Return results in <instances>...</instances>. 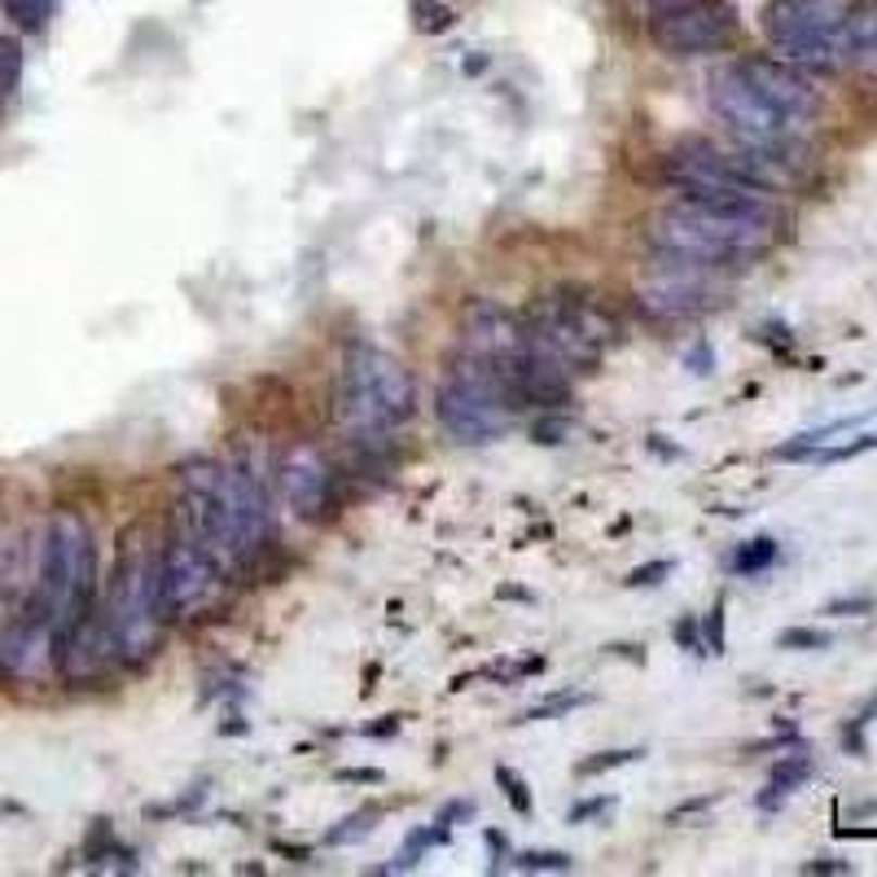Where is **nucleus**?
<instances>
[{"instance_id":"1","label":"nucleus","mask_w":877,"mask_h":877,"mask_svg":"<svg viewBox=\"0 0 877 877\" xmlns=\"http://www.w3.org/2000/svg\"><path fill=\"white\" fill-rule=\"evenodd\" d=\"M211 562L238 575L277 544V513L264 479L242 461H189L180 474V522Z\"/></svg>"},{"instance_id":"2","label":"nucleus","mask_w":877,"mask_h":877,"mask_svg":"<svg viewBox=\"0 0 877 877\" xmlns=\"http://www.w3.org/2000/svg\"><path fill=\"white\" fill-rule=\"evenodd\" d=\"M417 386L399 356L386 347H373L365 339H352L343 352L339 386H334V417L347 430L352 444L382 448L386 438L412 417Z\"/></svg>"},{"instance_id":"3","label":"nucleus","mask_w":877,"mask_h":877,"mask_svg":"<svg viewBox=\"0 0 877 877\" xmlns=\"http://www.w3.org/2000/svg\"><path fill=\"white\" fill-rule=\"evenodd\" d=\"M434 412H438V425L453 438H461V444H492V438H500L522 412L513 395V360L496 365V360L453 352L448 373L434 395Z\"/></svg>"},{"instance_id":"4","label":"nucleus","mask_w":877,"mask_h":877,"mask_svg":"<svg viewBox=\"0 0 877 877\" xmlns=\"http://www.w3.org/2000/svg\"><path fill=\"white\" fill-rule=\"evenodd\" d=\"M518 320H522V339L535 352L554 356L571 373L597 369L601 356L610 352V343L619 339L610 312L601 303H593L588 294H580V290L539 294Z\"/></svg>"},{"instance_id":"5","label":"nucleus","mask_w":877,"mask_h":877,"mask_svg":"<svg viewBox=\"0 0 877 877\" xmlns=\"http://www.w3.org/2000/svg\"><path fill=\"white\" fill-rule=\"evenodd\" d=\"M110 649H115V663L124 668H145L158 653V636H163V614L154 601V548H141L124 539V554L115 567V580L105 588V601L97 606Z\"/></svg>"},{"instance_id":"6","label":"nucleus","mask_w":877,"mask_h":877,"mask_svg":"<svg viewBox=\"0 0 877 877\" xmlns=\"http://www.w3.org/2000/svg\"><path fill=\"white\" fill-rule=\"evenodd\" d=\"M855 0H773L763 10V36L799 71H838L847 62L842 18Z\"/></svg>"},{"instance_id":"7","label":"nucleus","mask_w":877,"mask_h":877,"mask_svg":"<svg viewBox=\"0 0 877 877\" xmlns=\"http://www.w3.org/2000/svg\"><path fill=\"white\" fill-rule=\"evenodd\" d=\"M707 101H711V115L733 132L737 145L759 150V154H773V158L790 163L786 154L799 145L803 124L786 119L781 110L767 105V101L750 88V79L737 71V62L715 66V71L707 75Z\"/></svg>"},{"instance_id":"8","label":"nucleus","mask_w":877,"mask_h":877,"mask_svg":"<svg viewBox=\"0 0 877 877\" xmlns=\"http://www.w3.org/2000/svg\"><path fill=\"white\" fill-rule=\"evenodd\" d=\"M219 588H225V571L180 526L163 548H154V601L163 623L202 614L219 597Z\"/></svg>"},{"instance_id":"9","label":"nucleus","mask_w":877,"mask_h":877,"mask_svg":"<svg viewBox=\"0 0 877 877\" xmlns=\"http://www.w3.org/2000/svg\"><path fill=\"white\" fill-rule=\"evenodd\" d=\"M636 303L645 307V316H658V320L698 316V312L715 307L711 268H698V264H689V259L658 255V251H653V268H649V277L636 285Z\"/></svg>"},{"instance_id":"10","label":"nucleus","mask_w":877,"mask_h":877,"mask_svg":"<svg viewBox=\"0 0 877 877\" xmlns=\"http://www.w3.org/2000/svg\"><path fill=\"white\" fill-rule=\"evenodd\" d=\"M649 40L672 58L715 53L733 40V18L720 0H681L668 10H649Z\"/></svg>"},{"instance_id":"11","label":"nucleus","mask_w":877,"mask_h":877,"mask_svg":"<svg viewBox=\"0 0 877 877\" xmlns=\"http://www.w3.org/2000/svg\"><path fill=\"white\" fill-rule=\"evenodd\" d=\"M737 71L750 79V88H754L767 105L781 110V115L795 119V124H808L816 110H821V97H816L812 79H808L799 66L781 62V58H741Z\"/></svg>"},{"instance_id":"12","label":"nucleus","mask_w":877,"mask_h":877,"mask_svg":"<svg viewBox=\"0 0 877 877\" xmlns=\"http://www.w3.org/2000/svg\"><path fill=\"white\" fill-rule=\"evenodd\" d=\"M277 479H281L285 505H290L298 518H307V522L325 518L329 496H334V470H329V461H325L316 448H294V453L281 461Z\"/></svg>"},{"instance_id":"13","label":"nucleus","mask_w":877,"mask_h":877,"mask_svg":"<svg viewBox=\"0 0 877 877\" xmlns=\"http://www.w3.org/2000/svg\"><path fill=\"white\" fill-rule=\"evenodd\" d=\"M812 754H781L777 763H773V773H767V786H763V795L754 799L759 803V812H777L799 786H808V777H812Z\"/></svg>"},{"instance_id":"14","label":"nucleus","mask_w":877,"mask_h":877,"mask_svg":"<svg viewBox=\"0 0 877 877\" xmlns=\"http://www.w3.org/2000/svg\"><path fill=\"white\" fill-rule=\"evenodd\" d=\"M842 45H847V62L851 58H868L877 49V0H860L842 18Z\"/></svg>"},{"instance_id":"15","label":"nucleus","mask_w":877,"mask_h":877,"mask_svg":"<svg viewBox=\"0 0 877 877\" xmlns=\"http://www.w3.org/2000/svg\"><path fill=\"white\" fill-rule=\"evenodd\" d=\"M777 558H781V544H777L773 535H754V539L737 544L728 571H733V575H763L767 567H777Z\"/></svg>"},{"instance_id":"16","label":"nucleus","mask_w":877,"mask_h":877,"mask_svg":"<svg viewBox=\"0 0 877 877\" xmlns=\"http://www.w3.org/2000/svg\"><path fill=\"white\" fill-rule=\"evenodd\" d=\"M53 5L58 0H0V10H5V18L23 31H45V23L53 18Z\"/></svg>"},{"instance_id":"17","label":"nucleus","mask_w":877,"mask_h":877,"mask_svg":"<svg viewBox=\"0 0 877 877\" xmlns=\"http://www.w3.org/2000/svg\"><path fill=\"white\" fill-rule=\"evenodd\" d=\"M636 759H645L640 746H627V750H601V754L575 763V777H580V781H588V777H606V773H614V767H627V763H636Z\"/></svg>"},{"instance_id":"18","label":"nucleus","mask_w":877,"mask_h":877,"mask_svg":"<svg viewBox=\"0 0 877 877\" xmlns=\"http://www.w3.org/2000/svg\"><path fill=\"white\" fill-rule=\"evenodd\" d=\"M513 860V868H522V873H571L575 868V860L567 855V851H518V855H509Z\"/></svg>"},{"instance_id":"19","label":"nucleus","mask_w":877,"mask_h":877,"mask_svg":"<svg viewBox=\"0 0 877 877\" xmlns=\"http://www.w3.org/2000/svg\"><path fill=\"white\" fill-rule=\"evenodd\" d=\"M378 821V812L373 808H360V812H352V816H343L334 829H329L325 834V842L329 847H352V842H360L365 834H369V825Z\"/></svg>"},{"instance_id":"20","label":"nucleus","mask_w":877,"mask_h":877,"mask_svg":"<svg viewBox=\"0 0 877 877\" xmlns=\"http://www.w3.org/2000/svg\"><path fill=\"white\" fill-rule=\"evenodd\" d=\"M496 786L505 790V799H509V808L518 812V816H531V790H526V781H522V773H513V767H496Z\"/></svg>"},{"instance_id":"21","label":"nucleus","mask_w":877,"mask_h":877,"mask_svg":"<svg viewBox=\"0 0 877 877\" xmlns=\"http://www.w3.org/2000/svg\"><path fill=\"white\" fill-rule=\"evenodd\" d=\"M584 702H593L588 694H562V698H548L544 707H531L518 724H535V720H558V715H567V711H575V707H584Z\"/></svg>"},{"instance_id":"22","label":"nucleus","mask_w":877,"mask_h":877,"mask_svg":"<svg viewBox=\"0 0 877 877\" xmlns=\"http://www.w3.org/2000/svg\"><path fill=\"white\" fill-rule=\"evenodd\" d=\"M777 645H781V649H829L834 636H829L825 627H786V632L777 636Z\"/></svg>"},{"instance_id":"23","label":"nucleus","mask_w":877,"mask_h":877,"mask_svg":"<svg viewBox=\"0 0 877 877\" xmlns=\"http://www.w3.org/2000/svg\"><path fill=\"white\" fill-rule=\"evenodd\" d=\"M873 448H877V434H860V438H851V444H842V448H816L812 461H821V466H838V461H851V457L873 453Z\"/></svg>"},{"instance_id":"24","label":"nucleus","mask_w":877,"mask_h":877,"mask_svg":"<svg viewBox=\"0 0 877 877\" xmlns=\"http://www.w3.org/2000/svg\"><path fill=\"white\" fill-rule=\"evenodd\" d=\"M676 571V562L672 558H658V562H645V567H636V571H627V588H653V584H663L668 575Z\"/></svg>"},{"instance_id":"25","label":"nucleus","mask_w":877,"mask_h":877,"mask_svg":"<svg viewBox=\"0 0 877 877\" xmlns=\"http://www.w3.org/2000/svg\"><path fill=\"white\" fill-rule=\"evenodd\" d=\"M672 636H676L681 649H689V653H707V636H702V623H698L694 614L676 619V623H672Z\"/></svg>"},{"instance_id":"26","label":"nucleus","mask_w":877,"mask_h":877,"mask_svg":"<svg viewBox=\"0 0 877 877\" xmlns=\"http://www.w3.org/2000/svg\"><path fill=\"white\" fill-rule=\"evenodd\" d=\"M702 636H707V653H724V649H728V632H724V597L711 606Z\"/></svg>"},{"instance_id":"27","label":"nucleus","mask_w":877,"mask_h":877,"mask_svg":"<svg viewBox=\"0 0 877 877\" xmlns=\"http://www.w3.org/2000/svg\"><path fill=\"white\" fill-rule=\"evenodd\" d=\"M18 71H23V53L14 40H0V88H14L18 84Z\"/></svg>"},{"instance_id":"28","label":"nucleus","mask_w":877,"mask_h":877,"mask_svg":"<svg viewBox=\"0 0 877 877\" xmlns=\"http://www.w3.org/2000/svg\"><path fill=\"white\" fill-rule=\"evenodd\" d=\"M567 430H571V421L554 412V417H544V421H535L531 438H535V444H539V448H548V444H562V434H567Z\"/></svg>"},{"instance_id":"29","label":"nucleus","mask_w":877,"mask_h":877,"mask_svg":"<svg viewBox=\"0 0 877 877\" xmlns=\"http://www.w3.org/2000/svg\"><path fill=\"white\" fill-rule=\"evenodd\" d=\"M610 808H614V799H580V803L567 812V821H571V825H588V821H601Z\"/></svg>"},{"instance_id":"30","label":"nucleus","mask_w":877,"mask_h":877,"mask_svg":"<svg viewBox=\"0 0 877 877\" xmlns=\"http://www.w3.org/2000/svg\"><path fill=\"white\" fill-rule=\"evenodd\" d=\"M685 369H694L698 378H707V373L715 369V352H711V343H707V339H698V343L685 352Z\"/></svg>"},{"instance_id":"31","label":"nucleus","mask_w":877,"mask_h":877,"mask_svg":"<svg viewBox=\"0 0 877 877\" xmlns=\"http://www.w3.org/2000/svg\"><path fill=\"white\" fill-rule=\"evenodd\" d=\"M873 610V597H838V601H829L825 606V614H838V619H855V614H868Z\"/></svg>"},{"instance_id":"32","label":"nucleus","mask_w":877,"mask_h":877,"mask_svg":"<svg viewBox=\"0 0 877 877\" xmlns=\"http://www.w3.org/2000/svg\"><path fill=\"white\" fill-rule=\"evenodd\" d=\"M339 781H356V786H378L382 773L378 767H339Z\"/></svg>"},{"instance_id":"33","label":"nucleus","mask_w":877,"mask_h":877,"mask_svg":"<svg viewBox=\"0 0 877 877\" xmlns=\"http://www.w3.org/2000/svg\"><path fill=\"white\" fill-rule=\"evenodd\" d=\"M470 816H474V808H470L466 799H457V803H448L444 812H438L434 821H444V825H457V821H470Z\"/></svg>"},{"instance_id":"34","label":"nucleus","mask_w":877,"mask_h":877,"mask_svg":"<svg viewBox=\"0 0 877 877\" xmlns=\"http://www.w3.org/2000/svg\"><path fill=\"white\" fill-rule=\"evenodd\" d=\"M711 803H715V799H689V803H681V808H672V812H668V821H672V825H676V821H685V816H694V812H707V808H711Z\"/></svg>"},{"instance_id":"35","label":"nucleus","mask_w":877,"mask_h":877,"mask_svg":"<svg viewBox=\"0 0 877 877\" xmlns=\"http://www.w3.org/2000/svg\"><path fill=\"white\" fill-rule=\"evenodd\" d=\"M803 873H851V864L847 860H808Z\"/></svg>"},{"instance_id":"36","label":"nucleus","mask_w":877,"mask_h":877,"mask_svg":"<svg viewBox=\"0 0 877 877\" xmlns=\"http://www.w3.org/2000/svg\"><path fill=\"white\" fill-rule=\"evenodd\" d=\"M759 339H763V343H777V347H790V329H786V325H767Z\"/></svg>"},{"instance_id":"37","label":"nucleus","mask_w":877,"mask_h":877,"mask_svg":"<svg viewBox=\"0 0 877 877\" xmlns=\"http://www.w3.org/2000/svg\"><path fill=\"white\" fill-rule=\"evenodd\" d=\"M395 728H399V715H386L382 724H369V728H365V737H391Z\"/></svg>"},{"instance_id":"38","label":"nucleus","mask_w":877,"mask_h":877,"mask_svg":"<svg viewBox=\"0 0 877 877\" xmlns=\"http://www.w3.org/2000/svg\"><path fill=\"white\" fill-rule=\"evenodd\" d=\"M649 453H658V457H681V448H672L663 434H649Z\"/></svg>"}]
</instances>
